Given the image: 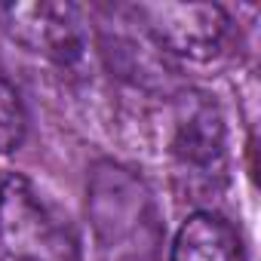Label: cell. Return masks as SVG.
Instances as JSON below:
<instances>
[{
	"instance_id": "5",
	"label": "cell",
	"mask_w": 261,
	"mask_h": 261,
	"mask_svg": "<svg viewBox=\"0 0 261 261\" xmlns=\"http://www.w3.org/2000/svg\"><path fill=\"white\" fill-rule=\"evenodd\" d=\"M0 25L19 46L62 68L77 65L86 53V28L71 4H4Z\"/></svg>"
},
{
	"instance_id": "2",
	"label": "cell",
	"mask_w": 261,
	"mask_h": 261,
	"mask_svg": "<svg viewBox=\"0 0 261 261\" xmlns=\"http://www.w3.org/2000/svg\"><path fill=\"white\" fill-rule=\"evenodd\" d=\"M0 261H83L71 218L28 175H0Z\"/></svg>"
},
{
	"instance_id": "7",
	"label": "cell",
	"mask_w": 261,
	"mask_h": 261,
	"mask_svg": "<svg viewBox=\"0 0 261 261\" xmlns=\"http://www.w3.org/2000/svg\"><path fill=\"white\" fill-rule=\"evenodd\" d=\"M28 139V108L19 86L0 65V154H13Z\"/></svg>"
},
{
	"instance_id": "4",
	"label": "cell",
	"mask_w": 261,
	"mask_h": 261,
	"mask_svg": "<svg viewBox=\"0 0 261 261\" xmlns=\"http://www.w3.org/2000/svg\"><path fill=\"white\" fill-rule=\"evenodd\" d=\"M129 16L160 53L188 62H209L230 40V16L218 4H136Z\"/></svg>"
},
{
	"instance_id": "3",
	"label": "cell",
	"mask_w": 261,
	"mask_h": 261,
	"mask_svg": "<svg viewBox=\"0 0 261 261\" xmlns=\"http://www.w3.org/2000/svg\"><path fill=\"white\" fill-rule=\"evenodd\" d=\"M169 160L175 185L188 197H212L227 181V129L218 105L203 92H185L175 105Z\"/></svg>"
},
{
	"instance_id": "1",
	"label": "cell",
	"mask_w": 261,
	"mask_h": 261,
	"mask_svg": "<svg viewBox=\"0 0 261 261\" xmlns=\"http://www.w3.org/2000/svg\"><path fill=\"white\" fill-rule=\"evenodd\" d=\"M86 221L101 261L166 258L163 209L151 185L126 163H92L86 175Z\"/></svg>"
},
{
	"instance_id": "6",
	"label": "cell",
	"mask_w": 261,
	"mask_h": 261,
	"mask_svg": "<svg viewBox=\"0 0 261 261\" xmlns=\"http://www.w3.org/2000/svg\"><path fill=\"white\" fill-rule=\"evenodd\" d=\"M166 261H249L240 227L212 206H197L172 233Z\"/></svg>"
}]
</instances>
